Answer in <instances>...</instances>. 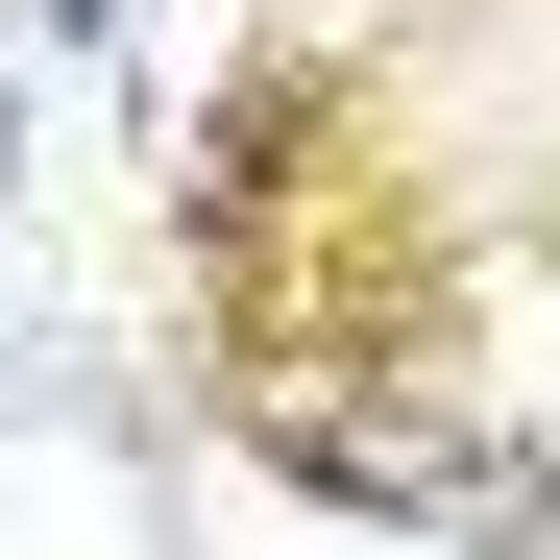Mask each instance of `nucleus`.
I'll return each instance as SVG.
<instances>
[{
	"mask_svg": "<svg viewBox=\"0 0 560 560\" xmlns=\"http://www.w3.org/2000/svg\"><path fill=\"white\" fill-rule=\"evenodd\" d=\"M25 25H49V49H122V0H25Z\"/></svg>",
	"mask_w": 560,
	"mask_h": 560,
	"instance_id": "1",
	"label": "nucleus"
},
{
	"mask_svg": "<svg viewBox=\"0 0 560 560\" xmlns=\"http://www.w3.org/2000/svg\"><path fill=\"white\" fill-rule=\"evenodd\" d=\"M0 171H25V98H0Z\"/></svg>",
	"mask_w": 560,
	"mask_h": 560,
	"instance_id": "2",
	"label": "nucleus"
}]
</instances>
